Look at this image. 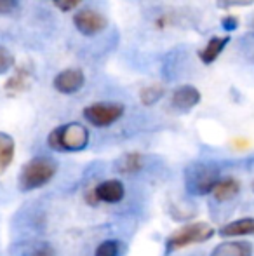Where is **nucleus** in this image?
<instances>
[{
  "label": "nucleus",
  "mask_w": 254,
  "mask_h": 256,
  "mask_svg": "<svg viewBox=\"0 0 254 256\" xmlns=\"http://www.w3.org/2000/svg\"><path fill=\"white\" fill-rule=\"evenodd\" d=\"M73 24L82 35L92 37L101 34L108 26V20L96 9H80L73 14Z\"/></svg>",
  "instance_id": "0eeeda50"
},
{
  "label": "nucleus",
  "mask_w": 254,
  "mask_h": 256,
  "mask_svg": "<svg viewBox=\"0 0 254 256\" xmlns=\"http://www.w3.org/2000/svg\"><path fill=\"white\" fill-rule=\"evenodd\" d=\"M221 26L230 35V32H235L239 28V18L234 16V14H227V16L221 18Z\"/></svg>",
  "instance_id": "412c9836"
},
{
  "label": "nucleus",
  "mask_w": 254,
  "mask_h": 256,
  "mask_svg": "<svg viewBox=\"0 0 254 256\" xmlns=\"http://www.w3.org/2000/svg\"><path fill=\"white\" fill-rule=\"evenodd\" d=\"M31 256H54V251H52L49 246H40Z\"/></svg>",
  "instance_id": "b1692460"
},
{
  "label": "nucleus",
  "mask_w": 254,
  "mask_h": 256,
  "mask_svg": "<svg viewBox=\"0 0 254 256\" xmlns=\"http://www.w3.org/2000/svg\"><path fill=\"white\" fill-rule=\"evenodd\" d=\"M164 94H166L164 86L153 84L139 91V102H141V104H145V106H153V104L159 103L164 98Z\"/></svg>",
  "instance_id": "a211bd4d"
},
{
  "label": "nucleus",
  "mask_w": 254,
  "mask_h": 256,
  "mask_svg": "<svg viewBox=\"0 0 254 256\" xmlns=\"http://www.w3.org/2000/svg\"><path fill=\"white\" fill-rule=\"evenodd\" d=\"M254 0H216V6L220 9H232V7H246L253 6Z\"/></svg>",
  "instance_id": "aec40b11"
},
{
  "label": "nucleus",
  "mask_w": 254,
  "mask_h": 256,
  "mask_svg": "<svg viewBox=\"0 0 254 256\" xmlns=\"http://www.w3.org/2000/svg\"><path fill=\"white\" fill-rule=\"evenodd\" d=\"M115 168L120 174H136L145 168V155L139 152H127L117 158Z\"/></svg>",
  "instance_id": "2eb2a0df"
},
{
  "label": "nucleus",
  "mask_w": 254,
  "mask_h": 256,
  "mask_svg": "<svg viewBox=\"0 0 254 256\" xmlns=\"http://www.w3.org/2000/svg\"><path fill=\"white\" fill-rule=\"evenodd\" d=\"M242 192V183L239 182L235 176H221L220 180L214 185L211 197L214 199V202L218 204H225L235 200Z\"/></svg>",
  "instance_id": "9b49d317"
},
{
  "label": "nucleus",
  "mask_w": 254,
  "mask_h": 256,
  "mask_svg": "<svg viewBox=\"0 0 254 256\" xmlns=\"http://www.w3.org/2000/svg\"><path fill=\"white\" fill-rule=\"evenodd\" d=\"M251 190H253V194H254V180L251 182Z\"/></svg>",
  "instance_id": "393cba45"
},
{
  "label": "nucleus",
  "mask_w": 254,
  "mask_h": 256,
  "mask_svg": "<svg viewBox=\"0 0 254 256\" xmlns=\"http://www.w3.org/2000/svg\"><path fill=\"white\" fill-rule=\"evenodd\" d=\"M14 154H16L14 138L10 134H7V132L0 131V178L9 169V166L12 164Z\"/></svg>",
  "instance_id": "dca6fc26"
},
{
  "label": "nucleus",
  "mask_w": 254,
  "mask_h": 256,
  "mask_svg": "<svg viewBox=\"0 0 254 256\" xmlns=\"http://www.w3.org/2000/svg\"><path fill=\"white\" fill-rule=\"evenodd\" d=\"M200 100H202V94L195 86L183 84L178 86L171 94V106L176 112L185 114V112H190L192 108H195L200 103Z\"/></svg>",
  "instance_id": "1a4fd4ad"
},
{
  "label": "nucleus",
  "mask_w": 254,
  "mask_h": 256,
  "mask_svg": "<svg viewBox=\"0 0 254 256\" xmlns=\"http://www.w3.org/2000/svg\"><path fill=\"white\" fill-rule=\"evenodd\" d=\"M230 44V35H214L199 51V58L204 64H213L221 56L223 49Z\"/></svg>",
  "instance_id": "4468645a"
},
{
  "label": "nucleus",
  "mask_w": 254,
  "mask_h": 256,
  "mask_svg": "<svg viewBox=\"0 0 254 256\" xmlns=\"http://www.w3.org/2000/svg\"><path fill=\"white\" fill-rule=\"evenodd\" d=\"M58 172V162L49 155H37L24 162L17 176L21 192H33L49 185Z\"/></svg>",
  "instance_id": "f03ea898"
},
{
  "label": "nucleus",
  "mask_w": 254,
  "mask_h": 256,
  "mask_svg": "<svg viewBox=\"0 0 254 256\" xmlns=\"http://www.w3.org/2000/svg\"><path fill=\"white\" fill-rule=\"evenodd\" d=\"M254 254V244L251 240H223L209 256H253Z\"/></svg>",
  "instance_id": "ddd939ff"
},
{
  "label": "nucleus",
  "mask_w": 254,
  "mask_h": 256,
  "mask_svg": "<svg viewBox=\"0 0 254 256\" xmlns=\"http://www.w3.org/2000/svg\"><path fill=\"white\" fill-rule=\"evenodd\" d=\"M122 251H124L122 242L119 239H115V237H108V239H103L96 246L94 256H120Z\"/></svg>",
  "instance_id": "f3484780"
},
{
  "label": "nucleus",
  "mask_w": 254,
  "mask_h": 256,
  "mask_svg": "<svg viewBox=\"0 0 254 256\" xmlns=\"http://www.w3.org/2000/svg\"><path fill=\"white\" fill-rule=\"evenodd\" d=\"M127 196L126 183L119 178H106L103 182H98L89 190H85L84 199L91 208H98L101 204L115 206L120 204Z\"/></svg>",
  "instance_id": "20e7f679"
},
{
  "label": "nucleus",
  "mask_w": 254,
  "mask_h": 256,
  "mask_svg": "<svg viewBox=\"0 0 254 256\" xmlns=\"http://www.w3.org/2000/svg\"><path fill=\"white\" fill-rule=\"evenodd\" d=\"M218 234V230L213 225L206 222H188L185 225L178 226L176 230L169 234L164 240V254L169 256L185 248L204 244L211 240Z\"/></svg>",
  "instance_id": "f257e3e1"
},
{
  "label": "nucleus",
  "mask_w": 254,
  "mask_h": 256,
  "mask_svg": "<svg viewBox=\"0 0 254 256\" xmlns=\"http://www.w3.org/2000/svg\"><path fill=\"white\" fill-rule=\"evenodd\" d=\"M10 68H14L12 52H10L7 48H3V46H0V75L7 74Z\"/></svg>",
  "instance_id": "6ab92c4d"
},
{
  "label": "nucleus",
  "mask_w": 254,
  "mask_h": 256,
  "mask_svg": "<svg viewBox=\"0 0 254 256\" xmlns=\"http://www.w3.org/2000/svg\"><path fill=\"white\" fill-rule=\"evenodd\" d=\"M221 178L220 169L213 164H197L185 172L187 192L193 197L211 196L216 182Z\"/></svg>",
  "instance_id": "39448f33"
},
{
  "label": "nucleus",
  "mask_w": 254,
  "mask_h": 256,
  "mask_svg": "<svg viewBox=\"0 0 254 256\" xmlns=\"http://www.w3.org/2000/svg\"><path fill=\"white\" fill-rule=\"evenodd\" d=\"M33 82V72H31L30 66L26 64H21V66L16 68V72L12 74V77H9V80L5 82L3 89L9 96H16L24 92Z\"/></svg>",
  "instance_id": "f8f14e48"
},
{
  "label": "nucleus",
  "mask_w": 254,
  "mask_h": 256,
  "mask_svg": "<svg viewBox=\"0 0 254 256\" xmlns=\"http://www.w3.org/2000/svg\"><path fill=\"white\" fill-rule=\"evenodd\" d=\"M82 0H54L56 7H58L59 10H63V12H70V10L77 9L78 6H80Z\"/></svg>",
  "instance_id": "4be33fe9"
},
{
  "label": "nucleus",
  "mask_w": 254,
  "mask_h": 256,
  "mask_svg": "<svg viewBox=\"0 0 254 256\" xmlns=\"http://www.w3.org/2000/svg\"><path fill=\"white\" fill-rule=\"evenodd\" d=\"M218 236L223 239H244L254 236V216H242L220 226Z\"/></svg>",
  "instance_id": "9d476101"
},
{
  "label": "nucleus",
  "mask_w": 254,
  "mask_h": 256,
  "mask_svg": "<svg viewBox=\"0 0 254 256\" xmlns=\"http://www.w3.org/2000/svg\"><path fill=\"white\" fill-rule=\"evenodd\" d=\"M126 114V106L117 102H96L91 103L82 110L84 120L96 129L112 128Z\"/></svg>",
  "instance_id": "423d86ee"
},
{
  "label": "nucleus",
  "mask_w": 254,
  "mask_h": 256,
  "mask_svg": "<svg viewBox=\"0 0 254 256\" xmlns=\"http://www.w3.org/2000/svg\"><path fill=\"white\" fill-rule=\"evenodd\" d=\"M85 84V75L80 68H66L59 72L52 80V86L61 94H75L78 92Z\"/></svg>",
  "instance_id": "6e6552de"
},
{
  "label": "nucleus",
  "mask_w": 254,
  "mask_h": 256,
  "mask_svg": "<svg viewBox=\"0 0 254 256\" xmlns=\"http://www.w3.org/2000/svg\"><path fill=\"white\" fill-rule=\"evenodd\" d=\"M91 132L80 122H66L54 128L47 136V146L59 154H77L89 146Z\"/></svg>",
  "instance_id": "7ed1b4c3"
},
{
  "label": "nucleus",
  "mask_w": 254,
  "mask_h": 256,
  "mask_svg": "<svg viewBox=\"0 0 254 256\" xmlns=\"http://www.w3.org/2000/svg\"><path fill=\"white\" fill-rule=\"evenodd\" d=\"M17 9V0H0V14H10Z\"/></svg>",
  "instance_id": "5701e85b"
}]
</instances>
